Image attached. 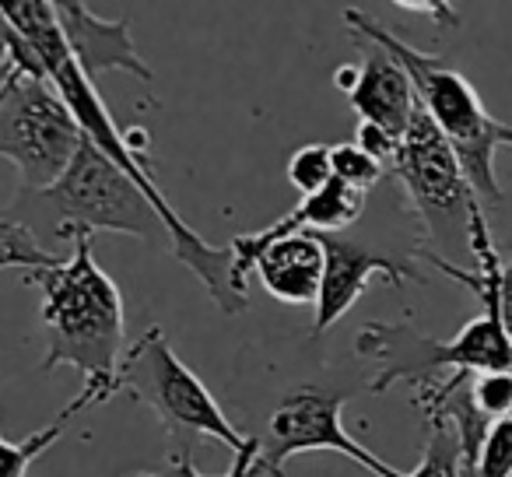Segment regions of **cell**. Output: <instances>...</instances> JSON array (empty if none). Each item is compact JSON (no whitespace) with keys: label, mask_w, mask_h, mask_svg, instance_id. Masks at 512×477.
Wrapping results in <instances>:
<instances>
[{"label":"cell","mask_w":512,"mask_h":477,"mask_svg":"<svg viewBox=\"0 0 512 477\" xmlns=\"http://www.w3.org/2000/svg\"><path fill=\"white\" fill-rule=\"evenodd\" d=\"M470 477H512V421L502 418L491 425L484 439L481 460Z\"/></svg>","instance_id":"obj_21"},{"label":"cell","mask_w":512,"mask_h":477,"mask_svg":"<svg viewBox=\"0 0 512 477\" xmlns=\"http://www.w3.org/2000/svg\"><path fill=\"white\" fill-rule=\"evenodd\" d=\"M0 18L36 50L39 64H43L50 85L64 95L67 109L74 113V120L81 123L85 137L109 158L113 165H120L130 179L137 183V190L151 200L158 214H162L165 228H169V250L186 271H193L200 278V285L207 288L218 309L225 316H239L249 306V299L242 292H235L232 285V253L228 246H211L207 239H200L190 225L176 214V207L169 204V197L162 193L151 169L148 158V137L144 130H120L113 120V113L102 102L99 88L85 78V71L78 67V60L67 50V39L60 32L57 11L46 0H0Z\"/></svg>","instance_id":"obj_1"},{"label":"cell","mask_w":512,"mask_h":477,"mask_svg":"<svg viewBox=\"0 0 512 477\" xmlns=\"http://www.w3.org/2000/svg\"><path fill=\"white\" fill-rule=\"evenodd\" d=\"M365 211V193L351 190L344 183L323 186L313 197H302L285 218H278L274 225L260 228V232H242L228 243L232 253V285L235 292L246 295V278L256 267V260L264 257V250H271L274 243L288 239V235L299 232H337V228H348L355 218H362Z\"/></svg>","instance_id":"obj_11"},{"label":"cell","mask_w":512,"mask_h":477,"mask_svg":"<svg viewBox=\"0 0 512 477\" xmlns=\"http://www.w3.org/2000/svg\"><path fill=\"white\" fill-rule=\"evenodd\" d=\"M60 257H53L50 250H43V243L36 239L29 225L11 218H0V271L22 267L25 274L39 271V267H53Z\"/></svg>","instance_id":"obj_17"},{"label":"cell","mask_w":512,"mask_h":477,"mask_svg":"<svg viewBox=\"0 0 512 477\" xmlns=\"http://www.w3.org/2000/svg\"><path fill=\"white\" fill-rule=\"evenodd\" d=\"M53 11H57L67 50H71V57L78 60V67L92 85L102 74L113 71L134 74L141 81L155 78L144 57L137 53L127 18H99L88 4H78V0H57Z\"/></svg>","instance_id":"obj_12"},{"label":"cell","mask_w":512,"mask_h":477,"mask_svg":"<svg viewBox=\"0 0 512 477\" xmlns=\"http://www.w3.org/2000/svg\"><path fill=\"white\" fill-rule=\"evenodd\" d=\"M323 246V285H320V299H316V316H313V334H323L334 323H341L348 316V309L355 306L365 295L369 281L386 278L393 288H404L407 281H425L421 271L414 264H404V260H390L383 253H372L358 243H348V239H337L330 232H313Z\"/></svg>","instance_id":"obj_10"},{"label":"cell","mask_w":512,"mask_h":477,"mask_svg":"<svg viewBox=\"0 0 512 477\" xmlns=\"http://www.w3.org/2000/svg\"><path fill=\"white\" fill-rule=\"evenodd\" d=\"M509 421H512V411H509Z\"/></svg>","instance_id":"obj_26"},{"label":"cell","mask_w":512,"mask_h":477,"mask_svg":"<svg viewBox=\"0 0 512 477\" xmlns=\"http://www.w3.org/2000/svg\"><path fill=\"white\" fill-rule=\"evenodd\" d=\"M467 246L477 260V271H460L446 257L432 250V246H418L414 257L428 260L432 267H439L446 278L467 285L470 292L481 299V316L467 323L456 337L449 341H435L425 337L414 323H365L358 330L355 351L369 362H376V376H372L369 390L386 393L397 383H411L418 390L442 383V372L453 376H481V372H509L512 369V334L505 330L502 306H498V278H502V257H498L495 243H491L488 218L484 207H477L470 218V235Z\"/></svg>","instance_id":"obj_2"},{"label":"cell","mask_w":512,"mask_h":477,"mask_svg":"<svg viewBox=\"0 0 512 477\" xmlns=\"http://www.w3.org/2000/svg\"><path fill=\"white\" fill-rule=\"evenodd\" d=\"M393 172H397L400 186L407 190L411 207L425 221L432 239H456V235L467 239L470 218L484 204L470 190L456 151L449 148L442 130L428 120V113L421 106L414 109L411 127H407L404 141H400Z\"/></svg>","instance_id":"obj_9"},{"label":"cell","mask_w":512,"mask_h":477,"mask_svg":"<svg viewBox=\"0 0 512 477\" xmlns=\"http://www.w3.org/2000/svg\"><path fill=\"white\" fill-rule=\"evenodd\" d=\"M316 449L348 456L351 463L376 477H407L404 470L390 467L383 456L365 449L344 428V393H330L323 386H295L267 418V432L260 435L256 477H288L285 463L299 453H316Z\"/></svg>","instance_id":"obj_8"},{"label":"cell","mask_w":512,"mask_h":477,"mask_svg":"<svg viewBox=\"0 0 512 477\" xmlns=\"http://www.w3.org/2000/svg\"><path fill=\"white\" fill-rule=\"evenodd\" d=\"M498 141L512 148V123H502V127H498Z\"/></svg>","instance_id":"obj_24"},{"label":"cell","mask_w":512,"mask_h":477,"mask_svg":"<svg viewBox=\"0 0 512 477\" xmlns=\"http://www.w3.org/2000/svg\"><path fill=\"white\" fill-rule=\"evenodd\" d=\"M407 477H463L460 442L446 418H428V439L418 467Z\"/></svg>","instance_id":"obj_16"},{"label":"cell","mask_w":512,"mask_h":477,"mask_svg":"<svg viewBox=\"0 0 512 477\" xmlns=\"http://www.w3.org/2000/svg\"><path fill=\"white\" fill-rule=\"evenodd\" d=\"M8 218L29 225L32 232L50 228L60 239H71L74 232H116L169 243L162 214L137 190L134 179L109 162L92 141L81 144L74 162L53 186L22 190Z\"/></svg>","instance_id":"obj_5"},{"label":"cell","mask_w":512,"mask_h":477,"mask_svg":"<svg viewBox=\"0 0 512 477\" xmlns=\"http://www.w3.org/2000/svg\"><path fill=\"white\" fill-rule=\"evenodd\" d=\"M120 386L155 411L169 439L176 442V453L190 456L200 439H218L232 453H242L249 446V435H242L228 421L204 379L172 351L169 337L158 327H148L127 348L120 365Z\"/></svg>","instance_id":"obj_6"},{"label":"cell","mask_w":512,"mask_h":477,"mask_svg":"<svg viewBox=\"0 0 512 477\" xmlns=\"http://www.w3.org/2000/svg\"><path fill=\"white\" fill-rule=\"evenodd\" d=\"M288 179L302 197H313L323 186L334 183V162H330L327 144H306L288 158Z\"/></svg>","instance_id":"obj_19"},{"label":"cell","mask_w":512,"mask_h":477,"mask_svg":"<svg viewBox=\"0 0 512 477\" xmlns=\"http://www.w3.org/2000/svg\"><path fill=\"white\" fill-rule=\"evenodd\" d=\"M355 39L362 50V64H358V78L348 92L351 109L358 113V123H372V127L386 130L397 141H404L411 116L418 109V95L407 78V71L383 50V46L369 43V39Z\"/></svg>","instance_id":"obj_13"},{"label":"cell","mask_w":512,"mask_h":477,"mask_svg":"<svg viewBox=\"0 0 512 477\" xmlns=\"http://www.w3.org/2000/svg\"><path fill=\"white\" fill-rule=\"evenodd\" d=\"M323 264H327V257H323L320 239L313 232H299L264 250L253 271L271 299L288 302V306H316L323 285Z\"/></svg>","instance_id":"obj_14"},{"label":"cell","mask_w":512,"mask_h":477,"mask_svg":"<svg viewBox=\"0 0 512 477\" xmlns=\"http://www.w3.org/2000/svg\"><path fill=\"white\" fill-rule=\"evenodd\" d=\"M85 141V130L50 78L11 74L0 95V158L18 169L22 190L57 183Z\"/></svg>","instance_id":"obj_7"},{"label":"cell","mask_w":512,"mask_h":477,"mask_svg":"<svg viewBox=\"0 0 512 477\" xmlns=\"http://www.w3.org/2000/svg\"><path fill=\"white\" fill-rule=\"evenodd\" d=\"M22 71V36L0 18V95L8 88L11 74Z\"/></svg>","instance_id":"obj_22"},{"label":"cell","mask_w":512,"mask_h":477,"mask_svg":"<svg viewBox=\"0 0 512 477\" xmlns=\"http://www.w3.org/2000/svg\"><path fill=\"white\" fill-rule=\"evenodd\" d=\"M330 162H334V179L344 186H351V190L365 193L369 197L372 186L383 179V165L376 162V158L369 155V151H362L355 141L351 144H334L330 148Z\"/></svg>","instance_id":"obj_18"},{"label":"cell","mask_w":512,"mask_h":477,"mask_svg":"<svg viewBox=\"0 0 512 477\" xmlns=\"http://www.w3.org/2000/svg\"><path fill=\"white\" fill-rule=\"evenodd\" d=\"M470 397H474L477 411L491 421L509 418L512 411V369L509 372H481L470 376Z\"/></svg>","instance_id":"obj_20"},{"label":"cell","mask_w":512,"mask_h":477,"mask_svg":"<svg viewBox=\"0 0 512 477\" xmlns=\"http://www.w3.org/2000/svg\"><path fill=\"white\" fill-rule=\"evenodd\" d=\"M39 288V320L46 327V358L39 369L71 365L81 376L78 400L85 411L123 390L120 365L127 355V316L116 281L95 260V235L74 232L71 257L25 274Z\"/></svg>","instance_id":"obj_3"},{"label":"cell","mask_w":512,"mask_h":477,"mask_svg":"<svg viewBox=\"0 0 512 477\" xmlns=\"http://www.w3.org/2000/svg\"><path fill=\"white\" fill-rule=\"evenodd\" d=\"M141 477H162V474H141Z\"/></svg>","instance_id":"obj_25"},{"label":"cell","mask_w":512,"mask_h":477,"mask_svg":"<svg viewBox=\"0 0 512 477\" xmlns=\"http://www.w3.org/2000/svg\"><path fill=\"white\" fill-rule=\"evenodd\" d=\"M78 414H85V404L74 397L71 404L57 414V421H50V425H43L39 432L25 435V439H18V442L8 439V435H4V428H0V477H25V474H29L32 463H36L46 449L57 446V442L64 439L67 425H71Z\"/></svg>","instance_id":"obj_15"},{"label":"cell","mask_w":512,"mask_h":477,"mask_svg":"<svg viewBox=\"0 0 512 477\" xmlns=\"http://www.w3.org/2000/svg\"><path fill=\"white\" fill-rule=\"evenodd\" d=\"M498 306H502L505 330L512 334V260H502V278H498Z\"/></svg>","instance_id":"obj_23"},{"label":"cell","mask_w":512,"mask_h":477,"mask_svg":"<svg viewBox=\"0 0 512 477\" xmlns=\"http://www.w3.org/2000/svg\"><path fill=\"white\" fill-rule=\"evenodd\" d=\"M344 25L351 29V36L383 46V50L404 67L414 85V95H418V106L425 109L428 120L442 130L449 148L456 151L460 169H463V176H467L470 190L477 193V200H481L484 207L502 204L505 193L495 176V151L502 148L498 127H502V123L484 109L474 85H470L453 64L407 46L404 39L393 36L383 22H376V18L365 15V11L348 8L344 11Z\"/></svg>","instance_id":"obj_4"}]
</instances>
